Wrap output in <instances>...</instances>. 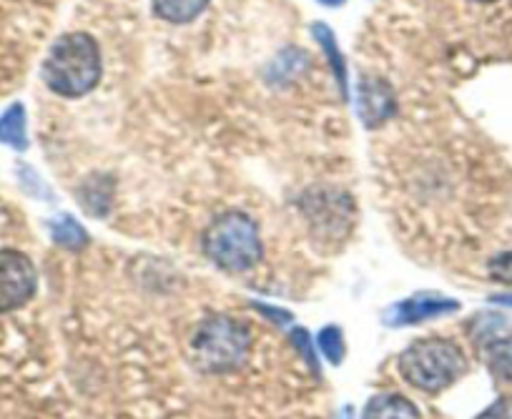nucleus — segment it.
Masks as SVG:
<instances>
[{
	"label": "nucleus",
	"instance_id": "obj_9",
	"mask_svg": "<svg viewBox=\"0 0 512 419\" xmlns=\"http://www.w3.org/2000/svg\"><path fill=\"white\" fill-rule=\"evenodd\" d=\"M362 419H420V412H417V407L410 399L390 392L369 399Z\"/></svg>",
	"mask_w": 512,
	"mask_h": 419
},
{
	"label": "nucleus",
	"instance_id": "obj_11",
	"mask_svg": "<svg viewBox=\"0 0 512 419\" xmlns=\"http://www.w3.org/2000/svg\"><path fill=\"white\" fill-rule=\"evenodd\" d=\"M312 33L314 38H317L319 46H322V51L327 53L329 66H332L334 78H337L339 93H342V98H347V63H344L342 51H339L337 46V36H334L332 28L324 26V23H317V26L312 28Z\"/></svg>",
	"mask_w": 512,
	"mask_h": 419
},
{
	"label": "nucleus",
	"instance_id": "obj_19",
	"mask_svg": "<svg viewBox=\"0 0 512 419\" xmlns=\"http://www.w3.org/2000/svg\"><path fill=\"white\" fill-rule=\"evenodd\" d=\"M339 419H352V409H349V407H344L342 417H339Z\"/></svg>",
	"mask_w": 512,
	"mask_h": 419
},
{
	"label": "nucleus",
	"instance_id": "obj_15",
	"mask_svg": "<svg viewBox=\"0 0 512 419\" xmlns=\"http://www.w3.org/2000/svg\"><path fill=\"white\" fill-rule=\"evenodd\" d=\"M490 276L500 284H512V251H505L490 261Z\"/></svg>",
	"mask_w": 512,
	"mask_h": 419
},
{
	"label": "nucleus",
	"instance_id": "obj_7",
	"mask_svg": "<svg viewBox=\"0 0 512 419\" xmlns=\"http://www.w3.org/2000/svg\"><path fill=\"white\" fill-rule=\"evenodd\" d=\"M460 309V304L455 299H440V297H417L407 299V302L395 304V307L387 309L384 314V322L390 327H410V324H420L425 319L445 317Z\"/></svg>",
	"mask_w": 512,
	"mask_h": 419
},
{
	"label": "nucleus",
	"instance_id": "obj_6",
	"mask_svg": "<svg viewBox=\"0 0 512 419\" xmlns=\"http://www.w3.org/2000/svg\"><path fill=\"white\" fill-rule=\"evenodd\" d=\"M472 339L482 349L495 377L512 382V334L507 322L495 314H482L472 322Z\"/></svg>",
	"mask_w": 512,
	"mask_h": 419
},
{
	"label": "nucleus",
	"instance_id": "obj_14",
	"mask_svg": "<svg viewBox=\"0 0 512 419\" xmlns=\"http://www.w3.org/2000/svg\"><path fill=\"white\" fill-rule=\"evenodd\" d=\"M317 344H319V349H322L324 357H327L329 362L342 364L344 352H347V347H344L342 329H339V327H324L322 332H319Z\"/></svg>",
	"mask_w": 512,
	"mask_h": 419
},
{
	"label": "nucleus",
	"instance_id": "obj_20",
	"mask_svg": "<svg viewBox=\"0 0 512 419\" xmlns=\"http://www.w3.org/2000/svg\"><path fill=\"white\" fill-rule=\"evenodd\" d=\"M475 3H495V0H475Z\"/></svg>",
	"mask_w": 512,
	"mask_h": 419
},
{
	"label": "nucleus",
	"instance_id": "obj_3",
	"mask_svg": "<svg viewBox=\"0 0 512 419\" xmlns=\"http://www.w3.org/2000/svg\"><path fill=\"white\" fill-rule=\"evenodd\" d=\"M204 251L226 271H246L262 259V236L254 219L241 211L216 216L204 234Z\"/></svg>",
	"mask_w": 512,
	"mask_h": 419
},
{
	"label": "nucleus",
	"instance_id": "obj_2",
	"mask_svg": "<svg viewBox=\"0 0 512 419\" xmlns=\"http://www.w3.org/2000/svg\"><path fill=\"white\" fill-rule=\"evenodd\" d=\"M402 379L427 394H437L467 372V359L457 344L447 339H420L397 359Z\"/></svg>",
	"mask_w": 512,
	"mask_h": 419
},
{
	"label": "nucleus",
	"instance_id": "obj_16",
	"mask_svg": "<svg viewBox=\"0 0 512 419\" xmlns=\"http://www.w3.org/2000/svg\"><path fill=\"white\" fill-rule=\"evenodd\" d=\"M477 419H512V397H500L485 409Z\"/></svg>",
	"mask_w": 512,
	"mask_h": 419
},
{
	"label": "nucleus",
	"instance_id": "obj_17",
	"mask_svg": "<svg viewBox=\"0 0 512 419\" xmlns=\"http://www.w3.org/2000/svg\"><path fill=\"white\" fill-rule=\"evenodd\" d=\"M492 302L505 304V307H512V294H495V297H492Z\"/></svg>",
	"mask_w": 512,
	"mask_h": 419
},
{
	"label": "nucleus",
	"instance_id": "obj_12",
	"mask_svg": "<svg viewBox=\"0 0 512 419\" xmlns=\"http://www.w3.org/2000/svg\"><path fill=\"white\" fill-rule=\"evenodd\" d=\"M209 0H154V13L166 23H191L204 13Z\"/></svg>",
	"mask_w": 512,
	"mask_h": 419
},
{
	"label": "nucleus",
	"instance_id": "obj_8",
	"mask_svg": "<svg viewBox=\"0 0 512 419\" xmlns=\"http://www.w3.org/2000/svg\"><path fill=\"white\" fill-rule=\"evenodd\" d=\"M359 116L367 123L369 128L379 126L382 121L395 113V96H392V88L382 81V78L364 76L359 83Z\"/></svg>",
	"mask_w": 512,
	"mask_h": 419
},
{
	"label": "nucleus",
	"instance_id": "obj_10",
	"mask_svg": "<svg viewBox=\"0 0 512 419\" xmlns=\"http://www.w3.org/2000/svg\"><path fill=\"white\" fill-rule=\"evenodd\" d=\"M0 144L11 149H28V131H26V108L21 103H13L3 116H0Z\"/></svg>",
	"mask_w": 512,
	"mask_h": 419
},
{
	"label": "nucleus",
	"instance_id": "obj_4",
	"mask_svg": "<svg viewBox=\"0 0 512 419\" xmlns=\"http://www.w3.org/2000/svg\"><path fill=\"white\" fill-rule=\"evenodd\" d=\"M194 359L204 372L224 374L234 372L246 362L251 349V337L244 324L234 322L229 317L209 319L196 332Z\"/></svg>",
	"mask_w": 512,
	"mask_h": 419
},
{
	"label": "nucleus",
	"instance_id": "obj_5",
	"mask_svg": "<svg viewBox=\"0 0 512 419\" xmlns=\"http://www.w3.org/2000/svg\"><path fill=\"white\" fill-rule=\"evenodd\" d=\"M38 274L26 254L0 249V314L21 309L36 294Z\"/></svg>",
	"mask_w": 512,
	"mask_h": 419
},
{
	"label": "nucleus",
	"instance_id": "obj_1",
	"mask_svg": "<svg viewBox=\"0 0 512 419\" xmlns=\"http://www.w3.org/2000/svg\"><path fill=\"white\" fill-rule=\"evenodd\" d=\"M43 81L53 93L66 98H81L101 81V51L88 33H66L53 43L46 63Z\"/></svg>",
	"mask_w": 512,
	"mask_h": 419
},
{
	"label": "nucleus",
	"instance_id": "obj_18",
	"mask_svg": "<svg viewBox=\"0 0 512 419\" xmlns=\"http://www.w3.org/2000/svg\"><path fill=\"white\" fill-rule=\"evenodd\" d=\"M319 3H322V6H327V8H339V6H344L347 0H319Z\"/></svg>",
	"mask_w": 512,
	"mask_h": 419
},
{
	"label": "nucleus",
	"instance_id": "obj_13",
	"mask_svg": "<svg viewBox=\"0 0 512 419\" xmlns=\"http://www.w3.org/2000/svg\"><path fill=\"white\" fill-rule=\"evenodd\" d=\"M51 234L53 241L66 246V249H83V246L88 244V234L83 231L81 224H76V221L71 219V216H63V219L53 221Z\"/></svg>",
	"mask_w": 512,
	"mask_h": 419
}]
</instances>
